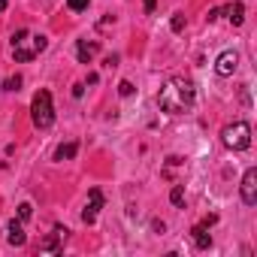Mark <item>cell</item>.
<instances>
[{"label":"cell","mask_w":257,"mask_h":257,"mask_svg":"<svg viewBox=\"0 0 257 257\" xmlns=\"http://www.w3.org/2000/svg\"><path fill=\"white\" fill-rule=\"evenodd\" d=\"M194 100H197V88H194V82L185 79V76H173V79L161 88V94H158V106H161L167 115H182V112H188V109L194 106Z\"/></svg>","instance_id":"cell-1"},{"label":"cell","mask_w":257,"mask_h":257,"mask_svg":"<svg viewBox=\"0 0 257 257\" xmlns=\"http://www.w3.org/2000/svg\"><path fill=\"white\" fill-rule=\"evenodd\" d=\"M49 40L43 34H31V31H16L13 34V58L16 61H34L40 52H46Z\"/></svg>","instance_id":"cell-2"},{"label":"cell","mask_w":257,"mask_h":257,"mask_svg":"<svg viewBox=\"0 0 257 257\" xmlns=\"http://www.w3.org/2000/svg\"><path fill=\"white\" fill-rule=\"evenodd\" d=\"M221 143L233 152H245L251 146V124L248 121H236V124H227L221 131Z\"/></svg>","instance_id":"cell-3"},{"label":"cell","mask_w":257,"mask_h":257,"mask_svg":"<svg viewBox=\"0 0 257 257\" xmlns=\"http://www.w3.org/2000/svg\"><path fill=\"white\" fill-rule=\"evenodd\" d=\"M31 118L40 131H49L52 121H55V109H52V94L49 91H37L34 103H31Z\"/></svg>","instance_id":"cell-4"},{"label":"cell","mask_w":257,"mask_h":257,"mask_svg":"<svg viewBox=\"0 0 257 257\" xmlns=\"http://www.w3.org/2000/svg\"><path fill=\"white\" fill-rule=\"evenodd\" d=\"M239 194H242V203H245V206H254V203H257V170H248V173L242 176Z\"/></svg>","instance_id":"cell-5"},{"label":"cell","mask_w":257,"mask_h":257,"mask_svg":"<svg viewBox=\"0 0 257 257\" xmlns=\"http://www.w3.org/2000/svg\"><path fill=\"white\" fill-rule=\"evenodd\" d=\"M236 67H239V55L236 52H221L218 61H215V73L218 76H233Z\"/></svg>","instance_id":"cell-6"},{"label":"cell","mask_w":257,"mask_h":257,"mask_svg":"<svg viewBox=\"0 0 257 257\" xmlns=\"http://www.w3.org/2000/svg\"><path fill=\"white\" fill-rule=\"evenodd\" d=\"M100 209H103V194H100V191L94 188V191H91V197H88V203H85L82 221H85V224H94V221H97V212H100Z\"/></svg>","instance_id":"cell-7"},{"label":"cell","mask_w":257,"mask_h":257,"mask_svg":"<svg viewBox=\"0 0 257 257\" xmlns=\"http://www.w3.org/2000/svg\"><path fill=\"white\" fill-rule=\"evenodd\" d=\"M97 52H100V43L97 40H79L76 43V55H79L82 64H91L97 58Z\"/></svg>","instance_id":"cell-8"},{"label":"cell","mask_w":257,"mask_h":257,"mask_svg":"<svg viewBox=\"0 0 257 257\" xmlns=\"http://www.w3.org/2000/svg\"><path fill=\"white\" fill-rule=\"evenodd\" d=\"M67 233H70L67 227H55V233H52V236H46V239L40 242V251H49V254H58V251H61V239H64Z\"/></svg>","instance_id":"cell-9"},{"label":"cell","mask_w":257,"mask_h":257,"mask_svg":"<svg viewBox=\"0 0 257 257\" xmlns=\"http://www.w3.org/2000/svg\"><path fill=\"white\" fill-rule=\"evenodd\" d=\"M7 242H10V245H19V248L28 242V236H25V230H22V221H10V224H7Z\"/></svg>","instance_id":"cell-10"},{"label":"cell","mask_w":257,"mask_h":257,"mask_svg":"<svg viewBox=\"0 0 257 257\" xmlns=\"http://www.w3.org/2000/svg\"><path fill=\"white\" fill-rule=\"evenodd\" d=\"M209 227H203V224H197L194 230H191V239H194V245L200 248V251H206V248H212V236L206 233Z\"/></svg>","instance_id":"cell-11"},{"label":"cell","mask_w":257,"mask_h":257,"mask_svg":"<svg viewBox=\"0 0 257 257\" xmlns=\"http://www.w3.org/2000/svg\"><path fill=\"white\" fill-rule=\"evenodd\" d=\"M221 13H227V19H230V25H233V28H239V25L245 22V7L239 4V0H236V4H230V7H224Z\"/></svg>","instance_id":"cell-12"},{"label":"cell","mask_w":257,"mask_h":257,"mask_svg":"<svg viewBox=\"0 0 257 257\" xmlns=\"http://www.w3.org/2000/svg\"><path fill=\"white\" fill-rule=\"evenodd\" d=\"M76 152H79V146H76V143L58 146V152H55V161H73V158H76Z\"/></svg>","instance_id":"cell-13"},{"label":"cell","mask_w":257,"mask_h":257,"mask_svg":"<svg viewBox=\"0 0 257 257\" xmlns=\"http://www.w3.org/2000/svg\"><path fill=\"white\" fill-rule=\"evenodd\" d=\"M170 203H173V206H185V188H182V185H176V188L170 191Z\"/></svg>","instance_id":"cell-14"},{"label":"cell","mask_w":257,"mask_h":257,"mask_svg":"<svg viewBox=\"0 0 257 257\" xmlns=\"http://www.w3.org/2000/svg\"><path fill=\"white\" fill-rule=\"evenodd\" d=\"M88 4H91V0H67V7H70L73 13H82V10H88Z\"/></svg>","instance_id":"cell-15"},{"label":"cell","mask_w":257,"mask_h":257,"mask_svg":"<svg viewBox=\"0 0 257 257\" xmlns=\"http://www.w3.org/2000/svg\"><path fill=\"white\" fill-rule=\"evenodd\" d=\"M31 215H34V206H31V203H22V206H19V221H28Z\"/></svg>","instance_id":"cell-16"},{"label":"cell","mask_w":257,"mask_h":257,"mask_svg":"<svg viewBox=\"0 0 257 257\" xmlns=\"http://www.w3.org/2000/svg\"><path fill=\"white\" fill-rule=\"evenodd\" d=\"M173 31H176V34H182V31H185V16H182V13H176V16H173Z\"/></svg>","instance_id":"cell-17"},{"label":"cell","mask_w":257,"mask_h":257,"mask_svg":"<svg viewBox=\"0 0 257 257\" xmlns=\"http://www.w3.org/2000/svg\"><path fill=\"white\" fill-rule=\"evenodd\" d=\"M118 94H121V97H131V94H134V82H127V79H124V82L118 85Z\"/></svg>","instance_id":"cell-18"},{"label":"cell","mask_w":257,"mask_h":257,"mask_svg":"<svg viewBox=\"0 0 257 257\" xmlns=\"http://www.w3.org/2000/svg\"><path fill=\"white\" fill-rule=\"evenodd\" d=\"M22 88V76H10L7 79V91H19Z\"/></svg>","instance_id":"cell-19"},{"label":"cell","mask_w":257,"mask_h":257,"mask_svg":"<svg viewBox=\"0 0 257 257\" xmlns=\"http://www.w3.org/2000/svg\"><path fill=\"white\" fill-rule=\"evenodd\" d=\"M155 4H158V0H143V7H146V13H155Z\"/></svg>","instance_id":"cell-20"},{"label":"cell","mask_w":257,"mask_h":257,"mask_svg":"<svg viewBox=\"0 0 257 257\" xmlns=\"http://www.w3.org/2000/svg\"><path fill=\"white\" fill-rule=\"evenodd\" d=\"M218 16H221V10H209V16H206V22H215Z\"/></svg>","instance_id":"cell-21"},{"label":"cell","mask_w":257,"mask_h":257,"mask_svg":"<svg viewBox=\"0 0 257 257\" xmlns=\"http://www.w3.org/2000/svg\"><path fill=\"white\" fill-rule=\"evenodd\" d=\"M7 4H10V0H0V13H4V10H7Z\"/></svg>","instance_id":"cell-22"}]
</instances>
